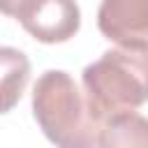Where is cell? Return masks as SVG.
<instances>
[{"label":"cell","mask_w":148,"mask_h":148,"mask_svg":"<svg viewBox=\"0 0 148 148\" xmlns=\"http://www.w3.org/2000/svg\"><path fill=\"white\" fill-rule=\"evenodd\" d=\"M32 113L56 148H97L104 116L62 69H46L32 88Z\"/></svg>","instance_id":"6da1fadb"},{"label":"cell","mask_w":148,"mask_h":148,"mask_svg":"<svg viewBox=\"0 0 148 148\" xmlns=\"http://www.w3.org/2000/svg\"><path fill=\"white\" fill-rule=\"evenodd\" d=\"M83 90L104 116L125 113L148 102V42L118 44L90 62L83 74Z\"/></svg>","instance_id":"7a4b0ae2"},{"label":"cell","mask_w":148,"mask_h":148,"mask_svg":"<svg viewBox=\"0 0 148 148\" xmlns=\"http://www.w3.org/2000/svg\"><path fill=\"white\" fill-rule=\"evenodd\" d=\"M16 18L37 42L44 44L67 42L81 28V9L76 0H28Z\"/></svg>","instance_id":"3957f363"},{"label":"cell","mask_w":148,"mask_h":148,"mask_svg":"<svg viewBox=\"0 0 148 148\" xmlns=\"http://www.w3.org/2000/svg\"><path fill=\"white\" fill-rule=\"evenodd\" d=\"M97 28L116 44L148 42V0H102Z\"/></svg>","instance_id":"277c9868"},{"label":"cell","mask_w":148,"mask_h":148,"mask_svg":"<svg viewBox=\"0 0 148 148\" xmlns=\"http://www.w3.org/2000/svg\"><path fill=\"white\" fill-rule=\"evenodd\" d=\"M30 81V60L14 46H0V113L12 111Z\"/></svg>","instance_id":"5b68a950"},{"label":"cell","mask_w":148,"mask_h":148,"mask_svg":"<svg viewBox=\"0 0 148 148\" xmlns=\"http://www.w3.org/2000/svg\"><path fill=\"white\" fill-rule=\"evenodd\" d=\"M97 148H148V118L136 111L109 116L102 125Z\"/></svg>","instance_id":"8992f818"},{"label":"cell","mask_w":148,"mask_h":148,"mask_svg":"<svg viewBox=\"0 0 148 148\" xmlns=\"http://www.w3.org/2000/svg\"><path fill=\"white\" fill-rule=\"evenodd\" d=\"M25 2H28V0H0V14H5V16H14V18H16L18 9H21Z\"/></svg>","instance_id":"52a82bcc"}]
</instances>
